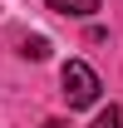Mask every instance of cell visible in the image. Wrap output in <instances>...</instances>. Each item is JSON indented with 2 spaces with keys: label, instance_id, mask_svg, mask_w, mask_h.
I'll list each match as a JSON object with an SVG mask.
<instances>
[{
  "label": "cell",
  "instance_id": "1",
  "mask_svg": "<svg viewBox=\"0 0 123 128\" xmlns=\"http://www.w3.org/2000/svg\"><path fill=\"white\" fill-rule=\"evenodd\" d=\"M59 94L69 98V108H89L94 98H98V74H94L84 59H69L59 74Z\"/></svg>",
  "mask_w": 123,
  "mask_h": 128
},
{
  "label": "cell",
  "instance_id": "2",
  "mask_svg": "<svg viewBox=\"0 0 123 128\" xmlns=\"http://www.w3.org/2000/svg\"><path fill=\"white\" fill-rule=\"evenodd\" d=\"M49 10H59V15H74V20H89L98 10V0H49Z\"/></svg>",
  "mask_w": 123,
  "mask_h": 128
},
{
  "label": "cell",
  "instance_id": "4",
  "mask_svg": "<svg viewBox=\"0 0 123 128\" xmlns=\"http://www.w3.org/2000/svg\"><path fill=\"white\" fill-rule=\"evenodd\" d=\"M89 128H123V108H113V104H108V108L98 113V118H94Z\"/></svg>",
  "mask_w": 123,
  "mask_h": 128
},
{
  "label": "cell",
  "instance_id": "3",
  "mask_svg": "<svg viewBox=\"0 0 123 128\" xmlns=\"http://www.w3.org/2000/svg\"><path fill=\"white\" fill-rule=\"evenodd\" d=\"M20 54H25V59H49V40H44V34H30Z\"/></svg>",
  "mask_w": 123,
  "mask_h": 128
},
{
  "label": "cell",
  "instance_id": "5",
  "mask_svg": "<svg viewBox=\"0 0 123 128\" xmlns=\"http://www.w3.org/2000/svg\"><path fill=\"white\" fill-rule=\"evenodd\" d=\"M40 128H69V123H64V118H44Z\"/></svg>",
  "mask_w": 123,
  "mask_h": 128
}]
</instances>
